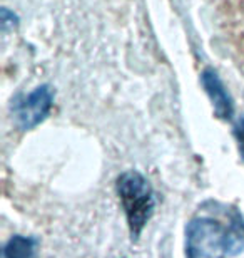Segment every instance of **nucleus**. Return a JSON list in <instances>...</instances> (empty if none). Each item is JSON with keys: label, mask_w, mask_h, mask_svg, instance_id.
<instances>
[{"label": "nucleus", "mask_w": 244, "mask_h": 258, "mask_svg": "<svg viewBox=\"0 0 244 258\" xmlns=\"http://www.w3.org/2000/svg\"><path fill=\"white\" fill-rule=\"evenodd\" d=\"M244 251V216L237 208L227 210L226 221L197 215L184 228L186 258H232Z\"/></svg>", "instance_id": "1"}, {"label": "nucleus", "mask_w": 244, "mask_h": 258, "mask_svg": "<svg viewBox=\"0 0 244 258\" xmlns=\"http://www.w3.org/2000/svg\"><path fill=\"white\" fill-rule=\"evenodd\" d=\"M117 195L126 213L132 240L141 236L155 208V198L150 184L141 173L126 171L117 178Z\"/></svg>", "instance_id": "2"}, {"label": "nucleus", "mask_w": 244, "mask_h": 258, "mask_svg": "<svg viewBox=\"0 0 244 258\" xmlns=\"http://www.w3.org/2000/svg\"><path fill=\"white\" fill-rule=\"evenodd\" d=\"M52 101H54V94L47 86H40L29 96H25L15 106V121L19 127L27 131L40 124L50 112Z\"/></svg>", "instance_id": "3"}, {"label": "nucleus", "mask_w": 244, "mask_h": 258, "mask_svg": "<svg viewBox=\"0 0 244 258\" xmlns=\"http://www.w3.org/2000/svg\"><path fill=\"white\" fill-rule=\"evenodd\" d=\"M202 84H204V89L211 97L216 116L224 121H229L234 109H232V102L229 99V96H227L222 82L219 81V77L216 76V72L206 71L202 74Z\"/></svg>", "instance_id": "4"}, {"label": "nucleus", "mask_w": 244, "mask_h": 258, "mask_svg": "<svg viewBox=\"0 0 244 258\" xmlns=\"http://www.w3.org/2000/svg\"><path fill=\"white\" fill-rule=\"evenodd\" d=\"M35 250H37V240L30 236L14 235L4 245L2 258H34Z\"/></svg>", "instance_id": "5"}, {"label": "nucleus", "mask_w": 244, "mask_h": 258, "mask_svg": "<svg viewBox=\"0 0 244 258\" xmlns=\"http://www.w3.org/2000/svg\"><path fill=\"white\" fill-rule=\"evenodd\" d=\"M234 136H236V141H237V148H239L241 158H242V161H244V116L236 122Z\"/></svg>", "instance_id": "6"}, {"label": "nucleus", "mask_w": 244, "mask_h": 258, "mask_svg": "<svg viewBox=\"0 0 244 258\" xmlns=\"http://www.w3.org/2000/svg\"><path fill=\"white\" fill-rule=\"evenodd\" d=\"M239 9H244V0H227V5H234V4H239Z\"/></svg>", "instance_id": "7"}]
</instances>
